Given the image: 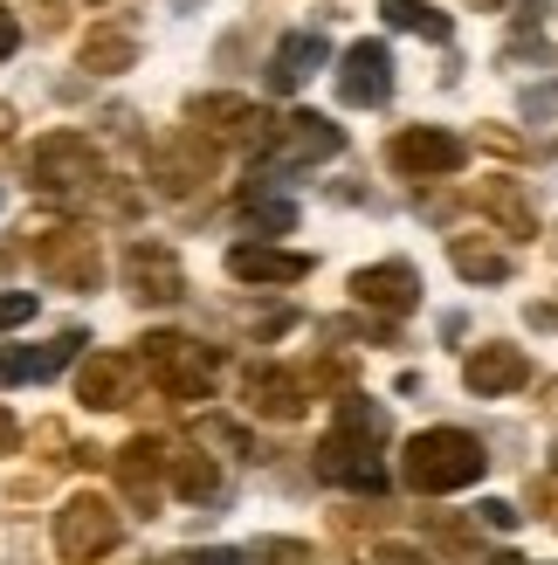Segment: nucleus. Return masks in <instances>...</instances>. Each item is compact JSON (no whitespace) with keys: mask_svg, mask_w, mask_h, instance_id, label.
Wrapping results in <instances>:
<instances>
[{"mask_svg":"<svg viewBox=\"0 0 558 565\" xmlns=\"http://www.w3.org/2000/svg\"><path fill=\"white\" fill-rule=\"evenodd\" d=\"M386 441V407H366V401H339V428L318 441V476L339 490H366L379 497L386 490V462L373 448Z\"/></svg>","mask_w":558,"mask_h":565,"instance_id":"obj_1","label":"nucleus"},{"mask_svg":"<svg viewBox=\"0 0 558 565\" xmlns=\"http://www.w3.org/2000/svg\"><path fill=\"white\" fill-rule=\"evenodd\" d=\"M483 469H490L483 441H476V435H462V428H428V435H414V441H407V483H414V490H428V497L469 490Z\"/></svg>","mask_w":558,"mask_h":565,"instance_id":"obj_2","label":"nucleus"},{"mask_svg":"<svg viewBox=\"0 0 558 565\" xmlns=\"http://www.w3.org/2000/svg\"><path fill=\"white\" fill-rule=\"evenodd\" d=\"M28 180L42 193H90L104 180V159L83 131H49V138H35V152H28Z\"/></svg>","mask_w":558,"mask_h":565,"instance_id":"obj_3","label":"nucleus"},{"mask_svg":"<svg viewBox=\"0 0 558 565\" xmlns=\"http://www.w3.org/2000/svg\"><path fill=\"white\" fill-rule=\"evenodd\" d=\"M118 539H125V524H118V511H110L97 490H83V497H69L63 511H55V552H63L69 565L104 558Z\"/></svg>","mask_w":558,"mask_h":565,"instance_id":"obj_4","label":"nucleus"},{"mask_svg":"<svg viewBox=\"0 0 558 565\" xmlns=\"http://www.w3.org/2000/svg\"><path fill=\"white\" fill-rule=\"evenodd\" d=\"M146 365H152V380L173 393V401H207L214 393V352H201L180 331H152L146 338Z\"/></svg>","mask_w":558,"mask_h":565,"instance_id":"obj_5","label":"nucleus"},{"mask_svg":"<svg viewBox=\"0 0 558 565\" xmlns=\"http://www.w3.org/2000/svg\"><path fill=\"white\" fill-rule=\"evenodd\" d=\"M186 110H193V131L214 138V146H269V125H276L256 97H228V90H221V97H193Z\"/></svg>","mask_w":558,"mask_h":565,"instance_id":"obj_6","label":"nucleus"},{"mask_svg":"<svg viewBox=\"0 0 558 565\" xmlns=\"http://www.w3.org/2000/svg\"><path fill=\"white\" fill-rule=\"evenodd\" d=\"M345 152V131L318 118V110H290V118L269 125V166L290 173V166H311V159H339Z\"/></svg>","mask_w":558,"mask_h":565,"instance_id":"obj_7","label":"nucleus"},{"mask_svg":"<svg viewBox=\"0 0 558 565\" xmlns=\"http://www.w3.org/2000/svg\"><path fill=\"white\" fill-rule=\"evenodd\" d=\"M35 269L63 290H97L104 282V256H97V235L90 228H49L35 242Z\"/></svg>","mask_w":558,"mask_h":565,"instance_id":"obj_8","label":"nucleus"},{"mask_svg":"<svg viewBox=\"0 0 558 565\" xmlns=\"http://www.w3.org/2000/svg\"><path fill=\"white\" fill-rule=\"evenodd\" d=\"M386 159L400 166L407 180H449V173H462V159H469V146L455 131H434V125H414V131H400L394 146H386Z\"/></svg>","mask_w":558,"mask_h":565,"instance_id":"obj_9","label":"nucleus"},{"mask_svg":"<svg viewBox=\"0 0 558 565\" xmlns=\"http://www.w3.org/2000/svg\"><path fill=\"white\" fill-rule=\"evenodd\" d=\"M125 282L138 303H180L186 297V269L165 242H131L125 248Z\"/></svg>","mask_w":558,"mask_h":565,"instance_id":"obj_10","label":"nucleus"},{"mask_svg":"<svg viewBox=\"0 0 558 565\" xmlns=\"http://www.w3.org/2000/svg\"><path fill=\"white\" fill-rule=\"evenodd\" d=\"M339 97L345 104H386L394 97V49L386 42H352L339 63Z\"/></svg>","mask_w":558,"mask_h":565,"instance_id":"obj_11","label":"nucleus"},{"mask_svg":"<svg viewBox=\"0 0 558 565\" xmlns=\"http://www.w3.org/2000/svg\"><path fill=\"white\" fill-rule=\"evenodd\" d=\"M462 380H469L476 401H504V393L532 386V359H524L517 345H476L462 359Z\"/></svg>","mask_w":558,"mask_h":565,"instance_id":"obj_12","label":"nucleus"},{"mask_svg":"<svg viewBox=\"0 0 558 565\" xmlns=\"http://www.w3.org/2000/svg\"><path fill=\"white\" fill-rule=\"evenodd\" d=\"M207 173H214V152H207L201 131H180V138H165L152 152V186L159 193H193Z\"/></svg>","mask_w":558,"mask_h":565,"instance_id":"obj_13","label":"nucleus"},{"mask_svg":"<svg viewBox=\"0 0 558 565\" xmlns=\"http://www.w3.org/2000/svg\"><path fill=\"white\" fill-rule=\"evenodd\" d=\"M352 297L366 303V310H386V318H400V310L421 303V269H414V263H373V269H358V276H352Z\"/></svg>","mask_w":558,"mask_h":565,"instance_id":"obj_14","label":"nucleus"},{"mask_svg":"<svg viewBox=\"0 0 558 565\" xmlns=\"http://www.w3.org/2000/svg\"><path fill=\"white\" fill-rule=\"evenodd\" d=\"M165 462H173V456H165V441H146V435H138L125 456H118V483H125V497L138 503V518H152V511H159Z\"/></svg>","mask_w":558,"mask_h":565,"instance_id":"obj_15","label":"nucleus"},{"mask_svg":"<svg viewBox=\"0 0 558 565\" xmlns=\"http://www.w3.org/2000/svg\"><path fill=\"white\" fill-rule=\"evenodd\" d=\"M303 401H311V386H303V373H290V365H256V373H248V407L262 420H297Z\"/></svg>","mask_w":558,"mask_h":565,"instance_id":"obj_16","label":"nucleus"},{"mask_svg":"<svg viewBox=\"0 0 558 565\" xmlns=\"http://www.w3.org/2000/svg\"><path fill=\"white\" fill-rule=\"evenodd\" d=\"M228 276H235V282H303V276H311V256L242 242V248H228Z\"/></svg>","mask_w":558,"mask_h":565,"instance_id":"obj_17","label":"nucleus"},{"mask_svg":"<svg viewBox=\"0 0 558 565\" xmlns=\"http://www.w3.org/2000/svg\"><path fill=\"white\" fill-rule=\"evenodd\" d=\"M324 35H311V28H297V35H283V42H276V55H269V90H297V83L303 76H311V70H324Z\"/></svg>","mask_w":558,"mask_h":565,"instance_id":"obj_18","label":"nucleus"},{"mask_svg":"<svg viewBox=\"0 0 558 565\" xmlns=\"http://www.w3.org/2000/svg\"><path fill=\"white\" fill-rule=\"evenodd\" d=\"M76 63L90 70V76H125V70L138 63V35H131L125 21H104V28H90V35H83Z\"/></svg>","mask_w":558,"mask_h":565,"instance_id":"obj_19","label":"nucleus"},{"mask_svg":"<svg viewBox=\"0 0 558 565\" xmlns=\"http://www.w3.org/2000/svg\"><path fill=\"white\" fill-rule=\"evenodd\" d=\"M476 207H483L504 235H517V242L538 235V214H532V201L517 193V180H483V186H476Z\"/></svg>","mask_w":558,"mask_h":565,"instance_id":"obj_20","label":"nucleus"},{"mask_svg":"<svg viewBox=\"0 0 558 565\" xmlns=\"http://www.w3.org/2000/svg\"><path fill=\"white\" fill-rule=\"evenodd\" d=\"M83 345H90L83 331H63V338H49L42 352H0V380H49V373H63Z\"/></svg>","mask_w":558,"mask_h":565,"instance_id":"obj_21","label":"nucleus"},{"mask_svg":"<svg viewBox=\"0 0 558 565\" xmlns=\"http://www.w3.org/2000/svg\"><path fill=\"white\" fill-rule=\"evenodd\" d=\"M125 386H131V359H118V352H97V359L76 373L83 407H125Z\"/></svg>","mask_w":558,"mask_h":565,"instance_id":"obj_22","label":"nucleus"},{"mask_svg":"<svg viewBox=\"0 0 558 565\" xmlns=\"http://www.w3.org/2000/svg\"><path fill=\"white\" fill-rule=\"evenodd\" d=\"M379 14L400 28V35H421V42H449V14H434L428 0H379Z\"/></svg>","mask_w":558,"mask_h":565,"instance_id":"obj_23","label":"nucleus"},{"mask_svg":"<svg viewBox=\"0 0 558 565\" xmlns=\"http://www.w3.org/2000/svg\"><path fill=\"white\" fill-rule=\"evenodd\" d=\"M455 269L469 276V282H511V256L504 248H490V242H469V235H455Z\"/></svg>","mask_w":558,"mask_h":565,"instance_id":"obj_24","label":"nucleus"},{"mask_svg":"<svg viewBox=\"0 0 558 565\" xmlns=\"http://www.w3.org/2000/svg\"><path fill=\"white\" fill-rule=\"evenodd\" d=\"M165 476H173V490L186 503H221V476H214L207 456H173V462H165Z\"/></svg>","mask_w":558,"mask_h":565,"instance_id":"obj_25","label":"nucleus"},{"mask_svg":"<svg viewBox=\"0 0 558 565\" xmlns=\"http://www.w3.org/2000/svg\"><path fill=\"white\" fill-rule=\"evenodd\" d=\"M248 565H324L311 545H297V539H262L256 552H248Z\"/></svg>","mask_w":558,"mask_h":565,"instance_id":"obj_26","label":"nucleus"},{"mask_svg":"<svg viewBox=\"0 0 558 565\" xmlns=\"http://www.w3.org/2000/svg\"><path fill=\"white\" fill-rule=\"evenodd\" d=\"M248 228H262V235H290V228H297V207H290V201H248Z\"/></svg>","mask_w":558,"mask_h":565,"instance_id":"obj_27","label":"nucleus"},{"mask_svg":"<svg viewBox=\"0 0 558 565\" xmlns=\"http://www.w3.org/2000/svg\"><path fill=\"white\" fill-rule=\"evenodd\" d=\"M35 318V290H0V331H14Z\"/></svg>","mask_w":558,"mask_h":565,"instance_id":"obj_28","label":"nucleus"},{"mask_svg":"<svg viewBox=\"0 0 558 565\" xmlns=\"http://www.w3.org/2000/svg\"><path fill=\"white\" fill-rule=\"evenodd\" d=\"M524 118H532V125L558 118V83H545V90H524Z\"/></svg>","mask_w":558,"mask_h":565,"instance_id":"obj_29","label":"nucleus"},{"mask_svg":"<svg viewBox=\"0 0 558 565\" xmlns=\"http://www.w3.org/2000/svg\"><path fill=\"white\" fill-rule=\"evenodd\" d=\"M366 565H434L428 552H414V545H373Z\"/></svg>","mask_w":558,"mask_h":565,"instance_id":"obj_30","label":"nucleus"},{"mask_svg":"<svg viewBox=\"0 0 558 565\" xmlns=\"http://www.w3.org/2000/svg\"><path fill=\"white\" fill-rule=\"evenodd\" d=\"M517 518H524V511H517V503H504V497L483 503V524H490V531H517Z\"/></svg>","mask_w":558,"mask_h":565,"instance_id":"obj_31","label":"nucleus"},{"mask_svg":"<svg viewBox=\"0 0 558 565\" xmlns=\"http://www.w3.org/2000/svg\"><path fill=\"white\" fill-rule=\"evenodd\" d=\"M21 49V21L8 14V8H0V63H8V55Z\"/></svg>","mask_w":558,"mask_h":565,"instance_id":"obj_32","label":"nucleus"},{"mask_svg":"<svg viewBox=\"0 0 558 565\" xmlns=\"http://www.w3.org/2000/svg\"><path fill=\"white\" fill-rule=\"evenodd\" d=\"M14 441H21V428H14V414H8V407H0V456H8V448H14Z\"/></svg>","mask_w":558,"mask_h":565,"instance_id":"obj_33","label":"nucleus"},{"mask_svg":"<svg viewBox=\"0 0 558 565\" xmlns=\"http://www.w3.org/2000/svg\"><path fill=\"white\" fill-rule=\"evenodd\" d=\"M42 8V28H63V0H35Z\"/></svg>","mask_w":558,"mask_h":565,"instance_id":"obj_34","label":"nucleus"},{"mask_svg":"<svg viewBox=\"0 0 558 565\" xmlns=\"http://www.w3.org/2000/svg\"><path fill=\"white\" fill-rule=\"evenodd\" d=\"M152 565H207V552H173V558H152Z\"/></svg>","mask_w":558,"mask_h":565,"instance_id":"obj_35","label":"nucleus"},{"mask_svg":"<svg viewBox=\"0 0 558 565\" xmlns=\"http://www.w3.org/2000/svg\"><path fill=\"white\" fill-rule=\"evenodd\" d=\"M8 125H14V110H8V104H0V138H8Z\"/></svg>","mask_w":558,"mask_h":565,"instance_id":"obj_36","label":"nucleus"},{"mask_svg":"<svg viewBox=\"0 0 558 565\" xmlns=\"http://www.w3.org/2000/svg\"><path fill=\"white\" fill-rule=\"evenodd\" d=\"M483 565H524V558H511V552H504V558H483Z\"/></svg>","mask_w":558,"mask_h":565,"instance_id":"obj_37","label":"nucleus"},{"mask_svg":"<svg viewBox=\"0 0 558 565\" xmlns=\"http://www.w3.org/2000/svg\"><path fill=\"white\" fill-rule=\"evenodd\" d=\"M545 414H558V386H551V401H545Z\"/></svg>","mask_w":558,"mask_h":565,"instance_id":"obj_38","label":"nucleus"},{"mask_svg":"<svg viewBox=\"0 0 558 565\" xmlns=\"http://www.w3.org/2000/svg\"><path fill=\"white\" fill-rule=\"evenodd\" d=\"M551 476H558V456H551Z\"/></svg>","mask_w":558,"mask_h":565,"instance_id":"obj_39","label":"nucleus"},{"mask_svg":"<svg viewBox=\"0 0 558 565\" xmlns=\"http://www.w3.org/2000/svg\"><path fill=\"white\" fill-rule=\"evenodd\" d=\"M483 8H496V0H483Z\"/></svg>","mask_w":558,"mask_h":565,"instance_id":"obj_40","label":"nucleus"}]
</instances>
